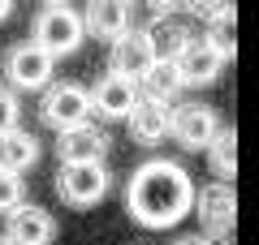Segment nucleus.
<instances>
[{
  "mask_svg": "<svg viewBox=\"0 0 259 245\" xmlns=\"http://www.w3.org/2000/svg\"><path fill=\"white\" fill-rule=\"evenodd\" d=\"M108 185L112 172L104 163H61V172H56V194L69 207H95L108 194Z\"/></svg>",
  "mask_w": 259,
  "mask_h": 245,
  "instance_id": "3",
  "label": "nucleus"
},
{
  "mask_svg": "<svg viewBox=\"0 0 259 245\" xmlns=\"http://www.w3.org/2000/svg\"><path fill=\"white\" fill-rule=\"evenodd\" d=\"M216 129H221V120H216V112L207 108V103H182V108L168 116V134L177 138L182 151H203Z\"/></svg>",
  "mask_w": 259,
  "mask_h": 245,
  "instance_id": "6",
  "label": "nucleus"
},
{
  "mask_svg": "<svg viewBox=\"0 0 259 245\" xmlns=\"http://www.w3.org/2000/svg\"><path fill=\"white\" fill-rule=\"evenodd\" d=\"M147 5H151V9H156V13H168V9H177L182 0H147Z\"/></svg>",
  "mask_w": 259,
  "mask_h": 245,
  "instance_id": "23",
  "label": "nucleus"
},
{
  "mask_svg": "<svg viewBox=\"0 0 259 245\" xmlns=\"http://www.w3.org/2000/svg\"><path fill=\"white\" fill-rule=\"evenodd\" d=\"M190 202H194V181H190V172H186L182 163H173V159L139 163L134 176H130V185H125L130 219L143 224V228H156V232L182 224L190 215Z\"/></svg>",
  "mask_w": 259,
  "mask_h": 245,
  "instance_id": "1",
  "label": "nucleus"
},
{
  "mask_svg": "<svg viewBox=\"0 0 259 245\" xmlns=\"http://www.w3.org/2000/svg\"><path fill=\"white\" fill-rule=\"evenodd\" d=\"M0 245H9V241H5V236H0Z\"/></svg>",
  "mask_w": 259,
  "mask_h": 245,
  "instance_id": "28",
  "label": "nucleus"
},
{
  "mask_svg": "<svg viewBox=\"0 0 259 245\" xmlns=\"http://www.w3.org/2000/svg\"><path fill=\"white\" fill-rule=\"evenodd\" d=\"M5 73H9V82L18 91H44L52 82V56L39 52L35 43H18L5 56Z\"/></svg>",
  "mask_w": 259,
  "mask_h": 245,
  "instance_id": "9",
  "label": "nucleus"
},
{
  "mask_svg": "<svg viewBox=\"0 0 259 245\" xmlns=\"http://www.w3.org/2000/svg\"><path fill=\"white\" fill-rule=\"evenodd\" d=\"M182 91L186 86H182V78H177V65H168V60H156L147 73H143V99H156V103L168 108Z\"/></svg>",
  "mask_w": 259,
  "mask_h": 245,
  "instance_id": "17",
  "label": "nucleus"
},
{
  "mask_svg": "<svg viewBox=\"0 0 259 245\" xmlns=\"http://www.w3.org/2000/svg\"><path fill=\"white\" fill-rule=\"evenodd\" d=\"M203 39H207V47H212L221 60H233V56H238V35H233V5H229V9H221L212 22H207V35H203Z\"/></svg>",
  "mask_w": 259,
  "mask_h": 245,
  "instance_id": "19",
  "label": "nucleus"
},
{
  "mask_svg": "<svg viewBox=\"0 0 259 245\" xmlns=\"http://www.w3.org/2000/svg\"><path fill=\"white\" fill-rule=\"evenodd\" d=\"M177 78H182V86H207V82L221 78V56L207 47V39H190L186 43V52L177 56Z\"/></svg>",
  "mask_w": 259,
  "mask_h": 245,
  "instance_id": "13",
  "label": "nucleus"
},
{
  "mask_svg": "<svg viewBox=\"0 0 259 245\" xmlns=\"http://www.w3.org/2000/svg\"><path fill=\"white\" fill-rule=\"evenodd\" d=\"M108 146H112V138L87 120V125L65 129V134H61V142H56V155H61V163H104Z\"/></svg>",
  "mask_w": 259,
  "mask_h": 245,
  "instance_id": "10",
  "label": "nucleus"
},
{
  "mask_svg": "<svg viewBox=\"0 0 259 245\" xmlns=\"http://www.w3.org/2000/svg\"><path fill=\"white\" fill-rule=\"evenodd\" d=\"M22 125V103L9 86H0V134H9V129Z\"/></svg>",
  "mask_w": 259,
  "mask_h": 245,
  "instance_id": "21",
  "label": "nucleus"
},
{
  "mask_svg": "<svg viewBox=\"0 0 259 245\" xmlns=\"http://www.w3.org/2000/svg\"><path fill=\"white\" fill-rule=\"evenodd\" d=\"M39 163V142L35 134H26V129H9V134H0V172H26V168H35Z\"/></svg>",
  "mask_w": 259,
  "mask_h": 245,
  "instance_id": "16",
  "label": "nucleus"
},
{
  "mask_svg": "<svg viewBox=\"0 0 259 245\" xmlns=\"http://www.w3.org/2000/svg\"><path fill=\"white\" fill-rule=\"evenodd\" d=\"M48 5H61V0H48Z\"/></svg>",
  "mask_w": 259,
  "mask_h": 245,
  "instance_id": "27",
  "label": "nucleus"
},
{
  "mask_svg": "<svg viewBox=\"0 0 259 245\" xmlns=\"http://www.w3.org/2000/svg\"><path fill=\"white\" fill-rule=\"evenodd\" d=\"M207 151V159H212V168H216V176H225L229 181L233 172H238V134H233L229 125H221L212 134V142L203 146Z\"/></svg>",
  "mask_w": 259,
  "mask_h": 245,
  "instance_id": "18",
  "label": "nucleus"
},
{
  "mask_svg": "<svg viewBox=\"0 0 259 245\" xmlns=\"http://www.w3.org/2000/svg\"><path fill=\"white\" fill-rule=\"evenodd\" d=\"M130 18H134V5L130 0H87V13H82V30L100 39H121L130 30Z\"/></svg>",
  "mask_w": 259,
  "mask_h": 245,
  "instance_id": "12",
  "label": "nucleus"
},
{
  "mask_svg": "<svg viewBox=\"0 0 259 245\" xmlns=\"http://www.w3.org/2000/svg\"><path fill=\"white\" fill-rule=\"evenodd\" d=\"M143 35H147V47H151V56H156V60H168L173 65L177 56L186 52V43H190V30H186V22H177V18H168V13H160L156 22H151L147 30H143Z\"/></svg>",
  "mask_w": 259,
  "mask_h": 245,
  "instance_id": "15",
  "label": "nucleus"
},
{
  "mask_svg": "<svg viewBox=\"0 0 259 245\" xmlns=\"http://www.w3.org/2000/svg\"><path fill=\"white\" fill-rule=\"evenodd\" d=\"M151 65H156V56H151L143 30H125L121 39H112V47H108V73L112 78H125V82L139 86Z\"/></svg>",
  "mask_w": 259,
  "mask_h": 245,
  "instance_id": "8",
  "label": "nucleus"
},
{
  "mask_svg": "<svg viewBox=\"0 0 259 245\" xmlns=\"http://www.w3.org/2000/svg\"><path fill=\"white\" fill-rule=\"evenodd\" d=\"M207 245H233L229 236H207Z\"/></svg>",
  "mask_w": 259,
  "mask_h": 245,
  "instance_id": "26",
  "label": "nucleus"
},
{
  "mask_svg": "<svg viewBox=\"0 0 259 245\" xmlns=\"http://www.w3.org/2000/svg\"><path fill=\"white\" fill-rule=\"evenodd\" d=\"M5 241H9V245H52L56 241L52 211L35 207V202H22L18 211L5 215Z\"/></svg>",
  "mask_w": 259,
  "mask_h": 245,
  "instance_id": "7",
  "label": "nucleus"
},
{
  "mask_svg": "<svg viewBox=\"0 0 259 245\" xmlns=\"http://www.w3.org/2000/svg\"><path fill=\"white\" fill-rule=\"evenodd\" d=\"M173 245H207V236H203V232H194V236H177Z\"/></svg>",
  "mask_w": 259,
  "mask_h": 245,
  "instance_id": "24",
  "label": "nucleus"
},
{
  "mask_svg": "<svg viewBox=\"0 0 259 245\" xmlns=\"http://www.w3.org/2000/svg\"><path fill=\"white\" fill-rule=\"evenodd\" d=\"M82 13H74L69 5H44L35 18V39L30 43L39 47V52H48L52 60H61V56H74L78 47H82Z\"/></svg>",
  "mask_w": 259,
  "mask_h": 245,
  "instance_id": "2",
  "label": "nucleus"
},
{
  "mask_svg": "<svg viewBox=\"0 0 259 245\" xmlns=\"http://www.w3.org/2000/svg\"><path fill=\"white\" fill-rule=\"evenodd\" d=\"M91 112H100L104 120H125L130 108H134V99H139V86L125 78H112V73H104L100 82H95L91 91Z\"/></svg>",
  "mask_w": 259,
  "mask_h": 245,
  "instance_id": "11",
  "label": "nucleus"
},
{
  "mask_svg": "<svg viewBox=\"0 0 259 245\" xmlns=\"http://www.w3.org/2000/svg\"><path fill=\"white\" fill-rule=\"evenodd\" d=\"M190 211L199 215L203 236H229V232H233V219H238L233 185H229V181H216V185H207V190H194Z\"/></svg>",
  "mask_w": 259,
  "mask_h": 245,
  "instance_id": "4",
  "label": "nucleus"
},
{
  "mask_svg": "<svg viewBox=\"0 0 259 245\" xmlns=\"http://www.w3.org/2000/svg\"><path fill=\"white\" fill-rule=\"evenodd\" d=\"M44 120L56 129V134L87 125V120H91V95H87V86H78V82H56V86H48Z\"/></svg>",
  "mask_w": 259,
  "mask_h": 245,
  "instance_id": "5",
  "label": "nucleus"
},
{
  "mask_svg": "<svg viewBox=\"0 0 259 245\" xmlns=\"http://www.w3.org/2000/svg\"><path fill=\"white\" fill-rule=\"evenodd\" d=\"M26 202V181L18 172H0V215H9Z\"/></svg>",
  "mask_w": 259,
  "mask_h": 245,
  "instance_id": "20",
  "label": "nucleus"
},
{
  "mask_svg": "<svg viewBox=\"0 0 259 245\" xmlns=\"http://www.w3.org/2000/svg\"><path fill=\"white\" fill-rule=\"evenodd\" d=\"M168 116H173V112H168L164 103L143 99V95H139L134 108H130V116H125V125H130V134H134L139 146H156V142L168 138Z\"/></svg>",
  "mask_w": 259,
  "mask_h": 245,
  "instance_id": "14",
  "label": "nucleus"
},
{
  "mask_svg": "<svg viewBox=\"0 0 259 245\" xmlns=\"http://www.w3.org/2000/svg\"><path fill=\"white\" fill-rule=\"evenodd\" d=\"M182 9L190 18H199V22H212L221 9H229V0H182Z\"/></svg>",
  "mask_w": 259,
  "mask_h": 245,
  "instance_id": "22",
  "label": "nucleus"
},
{
  "mask_svg": "<svg viewBox=\"0 0 259 245\" xmlns=\"http://www.w3.org/2000/svg\"><path fill=\"white\" fill-rule=\"evenodd\" d=\"M9 13H13V0H0V22L9 18Z\"/></svg>",
  "mask_w": 259,
  "mask_h": 245,
  "instance_id": "25",
  "label": "nucleus"
}]
</instances>
